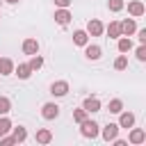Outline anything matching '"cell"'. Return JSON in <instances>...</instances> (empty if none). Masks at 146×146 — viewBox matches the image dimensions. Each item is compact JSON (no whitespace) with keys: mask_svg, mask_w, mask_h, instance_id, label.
<instances>
[{"mask_svg":"<svg viewBox=\"0 0 146 146\" xmlns=\"http://www.w3.org/2000/svg\"><path fill=\"white\" fill-rule=\"evenodd\" d=\"M128 141L130 144H135V146H139V144H144L146 141V130L144 128H130V135H128Z\"/></svg>","mask_w":146,"mask_h":146,"instance_id":"5b68a950","label":"cell"},{"mask_svg":"<svg viewBox=\"0 0 146 146\" xmlns=\"http://www.w3.org/2000/svg\"><path fill=\"white\" fill-rule=\"evenodd\" d=\"M71 2H73V0H55V7H66V9H68Z\"/></svg>","mask_w":146,"mask_h":146,"instance_id":"4dcf8cb0","label":"cell"},{"mask_svg":"<svg viewBox=\"0 0 146 146\" xmlns=\"http://www.w3.org/2000/svg\"><path fill=\"white\" fill-rule=\"evenodd\" d=\"M71 18H73V16H71V11H68L66 7H57V9H55V23H57V25L66 27V25L71 23Z\"/></svg>","mask_w":146,"mask_h":146,"instance_id":"277c9868","label":"cell"},{"mask_svg":"<svg viewBox=\"0 0 146 146\" xmlns=\"http://www.w3.org/2000/svg\"><path fill=\"white\" fill-rule=\"evenodd\" d=\"M14 144H16V139L11 135H2L0 137V146H14Z\"/></svg>","mask_w":146,"mask_h":146,"instance_id":"f1b7e54d","label":"cell"},{"mask_svg":"<svg viewBox=\"0 0 146 146\" xmlns=\"http://www.w3.org/2000/svg\"><path fill=\"white\" fill-rule=\"evenodd\" d=\"M121 110H123V100H121V98H112V100L107 103V112H110V114H119Z\"/></svg>","mask_w":146,"mask_h":146,"instance_id":"7402d4cb","label":"cell"},{"mask_svg":"<svg viewBox=\"0 0 146 146\" xmlns=\"http://www.w3.org/2000/svg\"><path fill=\"white\" fill-rule=\"evenodd\" d=\"M114 68H116V71H125V68H128V55H125V52H121V55L114 59Z\"/></svg>","mask_w":146,"mask_h":146,"instance_id":"cb8c5ba5","label":"cell"},{"mask_svg":"<svg viewBox=\"0 0 146 146\" xmlns=\"http://www.w3.org/2000/svg\"><path fill=\"white\" fill-rule=\"evenodd\" d=\"M137 39H139V43H144V46H146V27L137 30Z\"/></svg>","mask_w":146,"mask_h":146,"instance_id":"f546056e","label":"cell"},{"mask_svg":"<svg viewBox=\"0 0 146 146\" xmlns=\"http://www.w3.org/2000/svg\"><path fill=\"white\" fill-rule=\"evenodd\" d=\"M80 135L84 137V139H96L98 135H100V125L94 121V119H84L82 123H80Z\"/></svg>","mask_w":146,"mask_h":146,"instance_id":"6da1fadb","label":"cell"},{"mask_svg":"<svg viewBox=\"0 0 146 146\" xmlns=\"http://www.w3.org/2000/svg\"><path fill=\"white\" fill-rule=\"evenodd\" d=\"M14 62L9 57H0V75H11L14 73Z\"/></svg>","mask_w":146,"mask_h":146,"instance_id":"ac0fdd59","label":"cell"},{"mask_svg":"<svg viewBox=\"0 0 146 146\" xmlns=\"http://www.w3.org/2000/svg\"><path fill=\"white\" fill-rule=\"evenodd\" d=\"M119 130H121V128H119V123H107V125L100 130V135H103V139H105V141H112V139H116V137H119Z\"/></svg>","mask_w":146,"mask_h":146,"instance_id":"7c38bea8","label":"cell"},{"mask_svg":"<svg viewBox=\"0 0 146 146\" xmlns=\"http://www.w3.org/2000/svg\"><path fill=\"white\" fill-rule=\"evenodd\" d=\"M32 73H34V71L30 68V64H27V62H25V64H18V66H14V75H18V80H27Z\"/></svg>","mask_w":146,"mask_h":146,"instance_id":"5bb4252c","label":"cell"},{"mask_svg":"<svg viewBox=\"0 0 146 146\" xmlns=\"http://www.w3.org/2000/svg\"><path fill=\"white\" fill-rule=\"evenodd\" d=\"M11 125H14L11 119H9L7 114H2V116H0V137H2V135H9V132H11Z\"/></svg>","mask_w":146,"mask_h":146,"instance_id":"44dd1931","label":"cell"},{"mask_svg":"<svg viewBox=\"0 0 146 146\" xmlns=\"http://www.w3.org/2000/svg\"><path fill=\"white\" fill-rule=\"evenodd\" d=\"M68 89H71V87H68L66 80H55V82L50 84V94H52L55 98H64V96L68 94Z\"/></svg>","mask_w":146,"mask_h":146,"instance_id":"3957f363","label":"cell"},{"mask_svg":"<svg viewBox=\"0 0 146 146\" xmlns=\"http://www.w3.org/2000/svg\"><path fill=\"white\" fill-rule=\"evenodd\" d=\"M105 32H107L110 39H119V36H121V25H119V21H112V23L105 27Z\"/></svg>","mask_w":146,"mask_h":146,"instance_id":"ffe728a7","label":"cell"},{"mask_svg":"<svg viewBox=\"0 0 146 146\" xmlns=\"http://www.w3.org/2000/svg\"><path fill=\"white\" fill-rule=\"evenodd\" d=\"M144 11H146V7H144V2H141V0H130V2H128V14H130L132 18L144 16Z\"/></svg>","mask_w":146,"mask_h":146,"instance_id":"8fae6325","label":"cell"},{"mask_svg":"<svg viewBox=\"0 0 146 146\" xmlns=\"http://www.w3.org/2000/svg\"><path fill=\"white\" fill-rule=\"evenodd\" d=\"M11 137L16 139V144H23L27 139V128L25 125H11Z\"/></svg>","mask_w":146,"mask_h":146,"instance_id":"9a60e30c","label":"cell"},{"mask_svg":"<svg viewBox=\"0 0 146 146\" xmlns=\"http://www.w3.org/2000/svg\"><path fill=\"white\" fill-rule=\"evenodd\" d=\"M82 107H84L89 114H96V112H100L103 105H100V98H98V96H87L84 103H82Z\"/></svg>","mask_w":146,"mask_h":146,"instance_id":"9c48e42d","label":"cell"},{"mask_svg":"<svg viewBox=\"0 0 146 146\" xmlns=\"http://www.w3.org/2000/svg\"><path fill=\"white\" fill-rule=\"evenodd\" d=\"M34 139H36V144H50L52 141V132L48 128H39L36 135H34Z\"/></svg>","mask_w":146,"mask_h":146,"instance_id":"e0dca14e","label":"cell"},{"mask_svg":"<svg viewBox=\"0 0 146 146\" xmlns=\"http://www.w3.org/2000/svg\"><path fill=\"white\" fill-rule=\"evenodd\" d=\"M123 7H125V2H123V0H107V9H110V11H114V14H116V11H121Z\"/></svg>","mask_w":146,"mask_h":146,"instance_id":"4316f807","label":"cell"},{"mask_svg":"<svg viewBox=\"0 0 146 146\" xmlns=\"http://www.w3.org/2000/svg\"><path fill=\"white\" fill-rule=\"evenodd\" d=\"M119 25H121V36H132L137 32L135 18H123V21H119Z\"/></svg>","mask_w":146,"mask_h":146,"instance_id":"8992f818","label":"cell"},{"mask_svg":"<svg viewBox=\"0 0 146 146\" xmlns=\"http://www.w3.org/2000/svg\"><path fill=\"white\" fill-rule=\"evenodd\" d=\"M11 112V100L7 96H0V116L2 114H9Z\"/></svg>","mask_w":146,"mask_h":146,"instance_id":"484cf974","label":"cell"},{"mask_svg":"<svg viewBox=\"0 0 146 146\" xmlns=\"http://www.w3.org/2000/svg\"><path fill=\"white\" fill-rule=\"evenodd\" d=\"M89 36H100L103 32H105V25L98 21V18H91L89 23H87V30H84Z\"/></svg>","mask_w":146,"mask_h":146,"instance_id":"52a82bcc","label":"cell"},{"mask_svg":"<svg viewBox=\"0 0 146 146\" xmlns=\"http://www.w3.org/2000/svg\"><path fill=\"white\" fill-rule=\"evenodd\" d=\"M73 43H75V46H82V48H84V46L89 43V34H87L84 30H75V32H73Z\"/></svg>","mask_w":146,"mask_h":146,"instance_id":"d6986e66","label":"cell"},{"mask_svg":"<svg viewBox=\"0 0 146 146\" xmlns=\"http://www.w3.org/2000/svg\"><path fill=\"white\" fill-rule=\"evenodd\" d=\"M100 55H103V48H100V46H96V43H87V46H84V57H87L89 62H98Z\"/></svg>","mask_w":146,"mask_h":146,"instance_id":"ba28073f","label":"cell"},{"mask_svg":"<svg viewBox=\"0 0 146 146\" xmlns=\"http://www.w3.org/2000/svg\"><path fill=\"white\" fill-rule=\"evenodd\" d=\"M116 48H119V52H130L135 48V43H132L130 36H119L116 39Z\"/></svg>","mask_w":146,"mask_h":146,"instance_id":"2e32d148","label":"cell"},{"mask_svg":"<svg viewBox=\"0 0 146 146\" xmlns=\"http://www.w3.org/2000/svg\"><path fill=\"white\" fill-rule=\"evenodd\" d=\"M39 48H41V46H39V41H36L34 36H27V39L23 41V52H25V55H36Z\"/></svg>","mask_w":146,"mask_h":146,"instance_id":"4fadbf2b","label":"cell"},{"mask_svg":"<svg viewBox=\"0 0 146 146\" xmlns=\"http://www.w3.org/2000/svg\"><path fill=\"white\" fill-rule=\"evenodd\" d=\"M5 2H9V5H18L21 0H5Z\"/></svg>","mask_w":146,"mask_h":146,"instance_id":"1f68e13d","label":"cell"},{"mask_svg":"<svg viewBox=\"0 0 146 146\" xmlns=\"http://www.w3.org/2000/svg\"><path fill=\"white\" fill-rule=\"evenodd\" d=\"M135 55H137V59H139V62H146V46H144V43H139V46H137V50H135Z\"/></svg>","mask_w":146,"mask_h":146,"instance_id":"83f0119b","label":"cell"},{"mask_svg":"<svg viewBox=\"0 0 146 146\" xmlns=\"http://www.w3.org/2000/svg\"><path fill=\"white\" fill-rule=\"evenodd\" d=\"M41 116H43L46 121H55V119L59 116V105H57V103H43V105H41Z\"/></svg>","mask_w":146,"mask_h":146,"instance_id":"7a4b0ae2","label":"cell"},{"mask_svg":"<svg viewBox=\"0 0 146 146\" xmlns=\"http://www.w3.org/2000/svg\"><path fill=\"white\" fill-rule=\"evenodd\" d=\"M27 64H30L32 71H39V68L43 66V57H41L39 52H36V55H30V62H27Z\"/></svg>","mask_w":146,"mask_h":146,"instance_id":"603a6c76","label":"cell"},{"mask_svg":"<svg viewBox=\"0 0 146 146\" xmlns=\"http://www.w3.org/2000/svg\"><path fill=\"white\" fill-rule=\"evenodd\" d=\"M87 116H89V112H87L84 107H78V110H73V121H75V123H82Z\"/></svg>","mask_w":146,"mask_h":146,"instance_id":"d4e9b609","label":"cell"},{"mask_svg":"<svg viewBox=\"0 0 146 146\" xmlns=\"http://www.w3.org/2000/svg\"><path fill=\"white\" fill-rule=\"evenodd\" d=\"M135 114L132 112H125V110H121L119 112V128H125V130H130L132 125H135Z\"/></svg>","mask_w":146,"mask_h":146,"instance_id":"30bf717a","label":"cell"}]
</instances>
